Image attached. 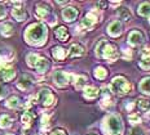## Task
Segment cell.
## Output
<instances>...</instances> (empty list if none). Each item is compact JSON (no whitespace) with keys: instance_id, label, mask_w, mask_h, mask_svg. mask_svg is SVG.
<instances>
[{"instance_id":"8","label":"cell","mask_w":150,"mask_h":135,"mask_svg":"<svg viewBox=\"0 0 150 135\" xmlns=\"http://www.w3.org/2000/svg\"><path fill=\"white\" fill-rule=\"evenodd\" d=\"M122 31H123V26H122V23L119 21H112L108 27V32L111 36H119L122 34Z\"/></svg>"},{"instance_id":"18","label":"cell","mask_w":150,"mask_h":135,"mask_svg":"<svg viewBox=\"0 0 150 135\" xmlns=\"http://www.w3.org/2000/svg\"><path fill=\"white\" fill-rule=\"evenodd\" d=\"M54 35L60 41H67L69 40V32L65 27H58V29L54 31Z\"/></svg>"},{"instance_id":"15","label":"cell","mask_w":150,"mask_h":135,"mask_svg":"<svg viewBox=\"0 0 150 135\" xmlns=\"http://www.w3.org/2000/svg\"><path fill=\"white\" fill-rule=\"evenodd\" d=\"M13 32H14V29H13V26H12L9 22H5V23L0 24V34H1L3 36L8 37V36L13 35Z\"/></svg>"},{"instance_id":"38","label":"cell","mask_w":150,"mask_h":135,"mask_svg":"<svg viewBox=\"0 0 150 135\" xmlns=\"http://www.w3.org/2000/svg\"><path fill=\"white\" fill-rule=\"evenodd\" d=\"M3 64H4V61H3V58L0 57V70L3 68Z\"/></svg>"},{"instance_id":"31","label":"cell","mask_w":150,"mask_h":135,"mask_svg":"<svg viewBox=\"0 0 150 135\" xmlns=\"http://www.w3.org/2000/svg\"><path fill=\"white\" fill-rule=\"evenodd\" d=\"M139 108L141 109V111H148L150 108V102L146 99H141L139 100Z\"/></svg>"},{"instance_id":"20","label":"cell","mask_w":150,"mask_h":135,"mask_svg":"<svg viewBox=\"0 0 150 135\" xmlns=\"http://www.w3.org/2000/svg\"><path fill=\"white\" fill-rule=\"evenodd\" d=\"M49 15V8L45 5H38L36 7V17L40 20H44Z\"/></svg>"},{"instance_id":"2","label":"cell","mask_w":150,"mask_h":135,"mask_svg":"<svg viewBox=\"0 0 150 135\" xmlns=\"http://www.w3.org/2000/svg\"><path fill=\"white\" fill-rule=\"evenodd\" d=\"M96 54H97V57L105 58L110 62L117 61L118 57H119L117 48L114 45H111V44H109L106 40H101L97 44V46H96Z\"/></svg>"},{"instance_id":"34","label":"cell","mask_w":150,"mask_h":135,"mask_svg":"<svg viewBox=\"0 0 150 135\" xmlns=\"http://www.w3.org/2000/svg\"><path fill=\"white\" fill-rule=\"evenodd\" d=\"M5 95H7V87L0 83V99H3Z\"/></svg>"},{"instance_id":"27","label":"cell","mask_w":150,"mask_h":135,"mask_svg":"<svg viewBox=\"0 0 150 135\" xmlns=\"http://www.w3.org/2000/svg\"><path fill=\"white\" fill-rule=\"evenodd\" d=\"M21 121H22V125L25 129L30 127L31 124H33V116H31L30 113H25L22 117H21Z\"/></svg>"},{"instance_id":"28","label":"cell","mask_w":150,"mask_h":135,"mask_svg":"<svg viewBox=\"0 0 150 135\" xmlns=\"http://www.w3.org/2000/svg\"><path fill=\"white\" fill-rule=\"evenodd\" d=\"M20 104H21V102L17 97H12V98H9L8 102H7V106L9 107V108H18Z\"/></svg>"},{"instance_id":"39","label":"cell","mask_w":150,"mask_h":135,"mask_svg":"<svg viewBox=\"0 0 150 135\" xmlns=\"http://www.w3.org/2000/svg\"><path fill=\"white\" fill-rule=\"evenodd\" d=\"M7 135H12V134H7Z\"/></svg>"},{"instance_id":"11","label":"cell","mask_w":150,"mask_h":135,"mask_svg":"<svg viewBox=\"0 0 150 135\" xmlns=\"http://www.w3.org/2000/svg\"><path fill=\"white\" fill-rule=\"evenodd\" d=\"M14 76H16V71L13 67H3L1 70H0V77L4 81L13 80Z\"/></svg>"},{"instance_id":"4","label":"cell","mask_w":150,"mask_h":135,"mask_svg":"<svg viewBox=\"0 0 150 135\" xmlns=\"http://www.w3.org/2000/svg\"><path fill=\"white\" fill-rule=\"evenodd\" d=\"M110 89L115 93H119V94H127L131 92V84L128 83L124 77L118 76L115 77L114 80L111 81L110 84Z\"/></svg>"},{"instance_id":"33","label":"cell","mask_w":150,"mask_h":135,"mask_svg":"<svg viewBox=\"0 0 150 135\" xmlns=\"http://www.w3.org/2000/svg\"><path fill=\"white\" fill-rule=\"evenodd\" d=\"M128 135H142V130L140 127H132L129 130Z\"/></svg>"},{"instance_id":"14","label":"cell","mask_w":150,"mask_h":135,"mask_svg":"<svg viewBox=\"0 0 150 135\" xmlns=\"http://www.w3.org/2000/svg\"><path fill=\"white\" fill-rule=\"evenodd\" d=\"M12 15H13L14 20L18 21V22H22V21H25V20L27 18L26 10H25V9H22V8H20V7L14 8L13 10H12Z\"/></svg>"},{"instance_id":"35","label":"cell","mask_w":150,"mask_h":135,"mask_svg":"<svg viewBox=\"0 0 150 135\" xmlns=\"http://www.w3.org/2000/svg\"><path fill=\"white\" fill-rule=\"evenodd\" d=\"M5 15H7V12H5V9H4L3 5H0V20H1V18H4Z\"/></svg>"},{"instance_id":"3","label":"cell","mask_w":150,"mask_h":135,"mask_svg":"<svg viewBox=\"0 0 150 135\" xmlns=\"http://www.w3.org/2000/svg\"><path fill=\"white\" fill-rule=\"evenodd\" d=\"M102 126L108 135H122L123 133V124L118 115H109L104 120Z\"/></svg>"},{"instance_id":"24","label":"cell","mask_w":150,"mask_h":135,"mask_svg":"<svg viewBox=\"0 0 150 135\" xmlns=\"http://www.w3.org/2000/svg\"><path fill=\"white\" fill-rule=\"evenodd\" d=\"M140 67L146 71L150 70V54H142L141 61H140Z\"/></svg>"},{"instance_id":"22","label":"cell","mask_w":150,"mask_h":135,"mask_svg":"<svg viewBox=\"0 0 150 135\" xmlns=\"http://www.w3.org/2000/svg\"><path fill=\"white\" fill-rule=\"evenodd\" d=\"M137 12H139V14L142 15V17H149L150 15V4L149 3H142L139 7V9H137Z\"/></svg>"},{"instance_id":"32","label":"cell","mask_w":150,"mask_h":135,"mask_svg":"<svg viewBox=\"0 0 150 135\" xmlns=\"http://www.w3.org/2000/svg\"><path fill=\"white\" fill-rule=\"evenodd\" d=\"M128 120H129L132 124H139L140 121H141V118H140L139 115L133 113V115H129V117H128Z\"/></svg>"},{"instance_id":"13","label":"cell","mask_w":150,"mask_h":135,"mask_svg":"<svg viewBox=\"0 0 150 135\" xmlns=\"http://www.w3.org/2000/svg\"><path fill=\"white\" fill-rule=\"evenodd\" d=\"M35 68H36V71L39 72V73H44V72H47V71H48V68H49L48 59L39 57V59H38V62H36V64H35Z\"/></svg>"},{"instance_id":"5","label":"cell","mask_w":150,"mask_h":135,"mask_svg":"<svg viewBox=\"0 0 150 135\" xmlns=\"http://www.w3.org/2000/svg\"><path fill=\"white\" fill-rule=\"evenodd\" d=\"M74 75L71 73H66V72L64 71H56L54 75H53V80H54V83L57 84L58 86H66L69 83H70L71 80H75Z\"/></svg>"},{"instance_id":"29","label":"cell","mask_w":150,"mask_h":135,"mask_svg":"<svg viewBox=\"0 0 150 135\" xmlns=\"http://www.w3.org/2000/svg\"><path fill=\"white\" fill-rule=\"evenodd\" d=\"M38 59H39V55L35 54V53H31V54L27 55V64H29L30 67H35Z\"/></svg>"},{"instance_id":"10","label":"cell","mask_w":150,"mask_h":135,"mask_svg":"<svg viewBox=\"0 0 150 135\" xmlns=\"http://www.w3.org/2000/svg\"><path fill=\"white\" fill-rule=\"evenodd\" d=\"M62 17H64L65 21L73 22L74 20H76V17H78V10L73 7H67L62 10Z\"/></svg>"},{"instance_id":"6","label":"cell","mask_w":150,"mask_h":135,"mask_svg":"<svg viewBox=\"0 0 150 135\" xmlns=\"http://www.w3.org/2000/svg\"><path fill=\"white\" fill-rule=\"evenodd\" d=\"M38 99H39V102L43 103L45 107H49L54 103V95H53L48 89L40 90L39 94H38Z\"/></svg>"},{"instance_id":"21","label":"cell","mask_w":150,"mask_h":135,"mask_svg":"<svg viewBox=\"0 0 150 135\" xmlns=\"http://www.w3.org/2000/svg\"><path fill=\"white\" fill-rule=\"evenodd\" d=\"M118 17L120 18V20H123V21H128V20H131V12H129V9L126 8V7H122L118 9Z\"/></svg>"},{"instance_id":"36","label":"cell","mask_w":150,"mask_h":135,"mask_svg":"<svg viewBox=\"0 0 150 135\" xmlns=\"http://www.w3.org/2000/svg\"><path fill=\"white\" fill-rule=\"evenodd\" d=\"M51 135H66V133L64 130H54V131H52Z\"/></svg>"},{"instance_id":"1","label":"cell","mask_w":150,"mask_h":135,"mask_svg":"<svg viewBox=\"0 0 150 135\" xmlns=\"http://www.w3.org/2000/svg\"><path fill=\"white\" fill-rule=\"evenodd\" d=\"M47 31L45 24L43 23H33L27 27L26 32H25V39L31 45H43L47 40Z\"/></svg>"},{"instance_id":"25","label":"cell","mask_w":150,"mask_h":135,"mask_svg":"<svg viewBox=\"0 0 150 135\" xmlns=\"http://www.w3.org/2000/svg\"><path fill=\"white\" fill-rule=\"evenodd\" d=\"M12 125V118L9 117L8 115H3L1 117H0V127L3 129H7Z\"/></svg>"},{"instance_id":"9","label":"cell","mask_w":150,"mask_h":135,"mask_svg":"<svg viewBox=\"0 0 150 135\" xmlns=\"http://www.w3.org/2000/svg\"><path fill=\"white\" fill-rule=\"evenodd\" d=\"M144 36L140 31H132V32L128 35V43L131 44L132 46H137L142 43Z\"/></svg>"},{"instance_id":"12","label":"cell","mask_w":150,"mask_h":135,"mask_svg":"<svg viewBox=\"0 0 150 135\" xmlns=\"http://www.w3.org/2000/svg\"><path fill=\"white\" fill-rule=\"evenodd\" d=\"M31 85H33V78H31L29 75H22L20 78V81H18V84H17V86L20 87L21 90L30 89Z\"/></svg>"},{"instance_id":"17","label":"cell","mask_w":150,"mask_h":135,"mask_svg":"<svg viewBox=\"0 0 150 135\" xmlns=\"http://www.w3.org/2000/svg\"><path fill=\"white\" fill-rule=\"evenodd\" d=\"M100 90L97 89V87L95 86H87L84 87V97H86L87 99H95L96 97L98 95Z\"/></svg>"},{"instance_id":"7","label":"cell","mask_w":150,"mask_h":135,"mask_svg":"<svg viewBox=\"0 0 150 135\" xmlns=\"http://www.w3.org/2000/svg\"><path fill=\"white\" fill-rule=\"evenodd\" d=\"M96 22H97V14H96V12H89L82 21V26L84 29H91V27H93V24Z\"/></svg>"},{"instance_id":"19","label":"cell","mask_w":150,"mask_h":135,"mask_svg":"<svg viewBox=\"0 0 150 135\" xmlns=\"http://www.w3.org/2000/svg\"><path fill=\"white\" fill-rule=\"evenodd\" d=\"M52 54L57 61H62V59H65V57H66V50L64 48H61V46H56V48L52 49Z\"/></svg>"},{"instance_id":"23","label":"cell","mask_w":150,"mask_h":135,"mask_svg":"<svg viewBox=\"0 0 150 135\" xmlns=\"http://www.w3.org/2000/svg\"><path fill=\"white\" fill-rule=\"evenodd\" d=\"M140 90H141L144 94H149L150 95V77H145L141 83H140Z\"/></svg>"},{"instance_id":"37","label":"cell","mask_w":150,"mask_h":135,"mask_svg":"<svg viewBox=\"0 0 150 135\" xmlns=\"http://www.w3.org/2000/svg\"><path fill=\"white\" fill-rule=\"evenodd\" d=\"M48 120H49V117L47 115H44L42 117V125H45V126H47V125H48Z\"/></svg>"},{"instance_id":"30","label":"cell","mask_w":150,"mask_h":135,"mask_svg":"<svg viewBox=\"0 0 150 135\" xmlns=\"http://www.w3.org/2000/svg\"><path fill=\"white\" fill-rule=\"evenodd\" d=\"M75 87L76 89H82V87L86 85V83H87V77L86 76H78L76 78H75Z\"/></svg>"},{"instance_id":"16","label":"cell","mask_w":150,"mask_h":135,"mask_svg":"<svg viewBox=\"0 0 150 135\" xmlns=\"http://www.w3.org/2000/svg\"><path fill=\"white\" fill-rule=\"evenodd\" d=\"M84 54V48L79 44H73L70 46V57L75 58V57H80Z\"/></svg>"},{"instance_id":"26","label":"cell","mask_w":150,"mask_h":135,"mask_svg":"<svg viewBox=\"0 0 150 135\" xmlns=\"http://www.w3.org/2000/svg\"><path fill=\"white\" fill-rule=\"evenodd\" d=\"M106 76H108V71H106L104 67H97L95 70V77L96 78H98V80H104Z\"/></svg>"}]
</instances>
